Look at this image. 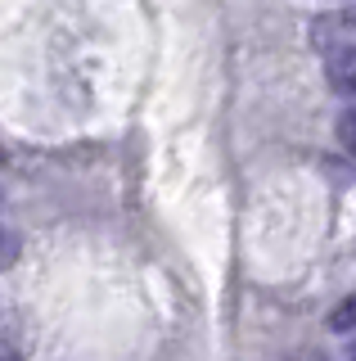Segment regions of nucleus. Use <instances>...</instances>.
Masks as SVG:
<instances>
[{"label":"nucleus","mask_w":356,"mask_h":361,"mask_svg":"<svg viewBox=\"0 0 356 361\" xmlns=\"http://www.w3.org/2000/svg\"><path fill=\"white\" fill-rule=\"evenodd\" d=\"M352 18H356V14H352Z\"/></svg>","instance_id":"obj_8"},{"label":"nucleus","mask_w":356,"mask_h":361,"mask_svg":"<svg viewBox=\"0 0 356 361\" xmlns=\"http://www.w3.org/2000/svg\"><path fill=\"white\" fill-rule=\"evenodd\" d=\"M298 361H329V357H325V353H303Z\"/></svg>","instance_id":"obj_5"},{"label":"nucleus","mask_w":356,"mask_h":361,"mask_svg":"<svg viewBox=\"0 0 356 361\" xmlns=\"http://www.w3.org/2000/svg\"><path fill=\"white\" fill-rule=\"evenodd\" d=\"M329 86L343 99H356V45H343L338 54H329Z\"/></svg>","instance_id":"obj_1"},{"label":"nucleus","mask_w":356,"mask_h":361,"mask_svg":"<svg viewBox=\"0 0 356 361\" xmlns=\"http://www.w3.org/2000/svg\"><path fill=\"white\" fill-rule=\"evenodd\" d=\"M329 330L333 334H352L356 330V293H348V298L329 312Z\"/></svg>","instance_id":"obj_2"},{"label":"nucleus","mask_w":356,"mask_h":361,"mask_svg":"<svg viewBox=\"0 0 356 361\" xmlns=\"http://www.w3.org/2000/svg\"><path fill=\"white\" fill-rule=\"evenodd\" d=\"M348 361H356V348H352V353H348Z\"/></svg>","instance_id":"obj_6"},{"label":"nucleus","mask_w":356,"mask_h":361,"mask_svg":"<svg viewBox=\"0 0 356 361\" xmlns=\"http://www.w3.org/2000/svg\"><path fill=\"white\" fill-rule=\"evenodd\" d=\"M0 158H5V154H0Z\"/></svg>","instance_id":"obj_7"},{"label":"nucleus","mask_w":356,"mask_h":361,"mask_svg":"<svg viewBox=\"0 0 356 361\" xmlns=\"http://www.w3.org/2000/svg\"><path fill=\"white\" fill-rule=\"evenodd\" d=\"M14 257H18V235L9 231V226H0V271L14 262Z\"/></svg>","instance_id":"obj_4"},{"label":"nucleus","mask_w":356,"mask_h":361,"mask_svg":"<svg viewBox=\"0 0 356 361\" xmlns=\"http://www.w3.org/2000/svg\"><path fill=\"white\" fill-rule=\"evenodd\" d=\"M338 140H343V149L356 154V109H343L338 113Z\"/></svg>","instance_id":"obj_3"}]
</instances>
